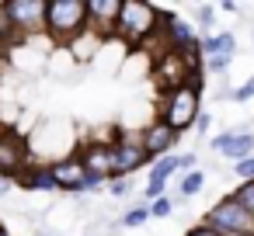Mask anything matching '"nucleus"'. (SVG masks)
<instances>
[{
	"label": "nucleus",
	"mask_w": 254,
	"mask_h": 236,
	"mask_svg": "<svg viewBox=\"0 0 254 236\" xmlns=\"http://www.w3.org/2000/svg\"><path fill=\"white\" fill-rule=\"evenodd\" d=\"M233 52H237L233 35H212V39H205V42L198 46L202 66H205V70H212V73H219V70L233 59Z\"/></svg>",
	"instance_id": "10"
},
{
	"label": "nucleus",
	"mask_w": 254,
	"mask_h": 236,
	"mask_svg": "<svg viewBox=\"0 0 254 236\" xmlns=\"http://www.w3.org/2000/svg\"><path fill=\"white\" fill-rule=\"evenodd\" d=\"M77 160L87 170V177H98V181L112 177V146L108 142H84V149L77 153Z\"/></svg>",
	"instance_id": "12"
},
{
	"label": "nucleus",
	"mask_w": 254,
	"mask_h": 236,
	"mask_svg": "<svg viewBox=\"0 0 254 236\" xmlns=\"http://www.w3.org/2000/svg\"><path fill=\"white\" fill-rule=\"evenodd\" d=\"M146 219H150V212H146V208H132V212H126V215H122V226H143Z\"/></svg>",
	"instance_id": "19"
},
{
	"label": "nucleus",
	"mask_w": 254,
	"mask_h": 236,
	"mask_svg": "<svg viewBox=\"0 0 254 236\" xmlns=\"http://www.w3.org/2000/svg\"><path fill=\"white\" fill-rule=\"evenodd\" d=\"M157 25H160V11L153 4H143V0H122L112 35H119L126 46H143L157 32Z\"/></svg>",
	"instance_id": "2"
},
{
	"label": "nucleus",
	"mask_w": 254,
	"mask_h": 236,
	"mask_svg": "<svg viewBox=\"0 0 254 236\" xmlns=\"http://www.w3.org/2000/svg\"><path fill=\"white\" fill-rule=\"evenodd\" d=\"M247 87H251V94H254V80H251V84H247Z\"/></svg>",
	"instance_id": "26"
},
{
	"label": "nucleus",
	"mask_w": 254,
	"mask_h": 236,
	"mask_svg": "<svg viewBox=\"0 0 254 236\" xmlns=\"http://www.w3.org/2000/svg\"><path fill=\"white\" fill-rule=\"evenodd\" d=\"M18 181H21L28 191H56L53 174H49V167H46V163H28V167L18 174Z\"/></svg>",
	"instance_id": "15"
},
{
	"label": "nucleus",
	"mask_w": 254,
	"mask_h": 236,
	"mask_svg": "<svg viewBox=\"0 0 254 236\" xmlns=\"http://www.w3.org/2000/svg\"><path fill=\"white\" fill-rule=\"evenodd\" d=\"M202 181H205V177H202L198 170H188V174H185V181H181V194H188V198H191V194L202 188Z\"/></svg>",
	"instance_id": "18"
},
{
	"label": "nucleus",
	"mask_w": 254,
	"mask_h": 236,
	"mask_svg": "<svg viewBox=\"0 0 254 236\" xmlns=\"http://www.w3.org/2000/svg\"><path fill=\"white\" fill-rule=\"evenodd\" d=\"M84 7H87V32H94V35H112L122 0H84Z\"/></svg>",
	"instance_id": "11"
},
{
	"label": "nucleus",
	"mask_w": 254,
	"mask_h": 236,
	"mask_svg": "<svg viewBox=\"0 0 254 236\" xmlns=\"http://www.w3.org/2000/svg\"><path fill=\"white\" fill-rule=\"evenodd\" d=\"M150 156L143 153L139 139H115L112 142V177H122V174H132L146 163Z\"/></svg>",
	"instance_id": "9"
},
{
	"label": "nucleus",
	"mask_w": 254,
	"mask_h": 236,
	"mask_svg": "<svg viewBox=\"0 0 254 236\" xmlns=\"http://www.w3.org/2000/svg\"><path fill=\"white\" fill-rule=\"evenodd\" d=\"M0 136H4V122H0Z\"/></svg>",
	"instance_id": "27"
},
{
	"label": "nucleus",
	"mask_w": 254,
	"mask_h": 236,
	"mask_svg": "<svg viewBox=\"0 0 254 236\" xmlns=\"http://www.w3.org/2000/svg\"><path fill=\"white\" fill-rule=\"evenodd\" d=\"M237 174H240L244 181H254V156H244V160L237 163Z\"/></svg>",
	"instance_id": "21"
},
{
	"label": "nucleus",
	"mask_w": 254,
	"mask_h": 236,
	"mask_svg": "<svg viewBox=\"0 0 254 236\" xmlns=\"http://www.w3.org/2000/svg\"><path fill=\"white\" fill-rule=\"evenodd\" d=\"M0 191H4V181H0Z\"/></svg>",
	"instance_id": "28"
},
{
	"label": "nucleus",
	"mask_w": 254,
	"mask_h": 236,
	"mask_svg": "<svg viewBox=\"0 0 254 236\" xmlns=\"http://www.w3.org/2000/svg\"><path fill=\"white\" fill-rule=\"evenodd\" d=\"M0 236H7V233H4V229H0Z\"/></svg>",
	"instance_id": "29"
},
{
	"label": "nucleus",
	"mask_w": 254,
	"mask_h": 236,
	"mask_svg": "<svg viewBox=\"0 0 254 236\" xmlns=\"http://www.w3.org/2000/svg\"><path fill=\"white\" fill-rule=\"evenodd\" d=\"M212 146L219 149V153H226V156H233V160H244L251 149H254V136H247V132H226V136H216L212 139Z\"/></svg>",
	"instance_id": "14"
},
{
	"label": "nucleus",
	"mask_w": 254,
	"mask_h": 236,
	"mask_svg": "<svg viewBox=\"0 0 254 236\" xmlns=\"http://www.w3.org/2000/svg\"><path fill=\"white\" fill-rule=\"evenodd\" d=\"M28 163H32V160H28V142H25V136L4 129V136H0V174H4V177H18Z\"/></svg>",
	"instance_id": "7"
},
{
	"label": "nucleus",
	"mask_w": 254,
	"mask_h": 236,
	"mask_svg": "<svg viewBox=\"0 0 254 236\" xmlns=\"http://www.w3.org/2000/svg\"><path fill=\"white\" fill-rule=\"evenodd\" d=\"M4 18L11 21V28L21 35H32V32H42V21H46V0H7L0 4Z\"/></svg>",
	"instance_id": "5"
},
{
	"label": "nucleus",
	"mask_w": 254,
	"mask_h": 236,
	"mask_svg": "<svg viewBox=\"0 0 254 236\" xmlns=\"http://www.w3.org/2000/svg\"><path fill=\"white\" fill-rule=\"evenodd\" d=\"M205 226H212V229L223 233V236H254V219L233 201V194L223 198V201H216V205L209 208Z\"/></svg>",
	"instance_id": "4"
},
{
	"label": "nucleus",
	"mask_w": 254,
	"mask_h": 236,
	"mask_svg": "<svg viewBox=\"0 0 254 236\" xmlns=\"http://www.w3.org/2000/svg\"><path fill=\"white\" fill-rule=\"evenodd\" d=\"M49 174H53V184L63 188V191H91V188L101 184L98 177H87V170L80 167L77 156H66V160L49 163Z\"/></svg>",
	"instance_id": "6"
},
{
	"label": "nucleus",
	"mask_w": 254,
	"mask_h": 236,
	"mask_svg": "<svg viewBox=\"0 0 254 236\" xmlns=\"http://www.w3.org/2000/svg\"><path fill=\"white\" fill-rule=\"evenodd\" d=\"M195 118H198V80L171 91L164 97V104H160V122L167 129H174V132H185Z\"/></svg>",
	"instance_id": "3"
},
{
	"label": "nucleus",
	"mask_w": 254,
	"mask_h": 236,
	"mask_svg": "<svg viewBox=\"0 0 254 236\" xmlns=\"http://www.w3.org/2000/svg\"><path fill=\"white\" fill-rule=\"evenodd\" d=\"M174 170H178V156H164V160H157V163H153L150 181H153V184H164V181H167Z\"/></svg>",
	"instance_id": "16"
},
{
	"label": "nucleus",
	"mask_w": 254,
	"mask_h": 236,
	"mask_svg": "<svg viewBox=\"0 0 254 236\" xmlns=\"http://www.w3.org/2000/svg\"><path fill=\"white\" fill-rule=\"evenodd\" d=\"M233 201H237V205L254 219V181H244V184L233 191Z\"/></svg>",
	"instance_id": "17"
},
{
	"label": "nucleus",
	"mask_w": 254,
	"mask_h": 236,
	"mask_svg": "<svg viewBox=\"0 0 254 236\" xmlns=\"http://www.w3.org/2000/svg\"><path fill=\"white\" fill-rule=\"evenodd\" d=\"M153 77L167 87V94L171 91H178V87H185V84H191V80H198L188 66H185V59H181V52H164L160 59H153Z\"/></svg>",
	"instance_id": "8"
},
{
	"label": "nucleus",
	"mask_w": 254,
	"mask_h": 236,
	"mask_svg": "<svg viewBox=\"0 0 254 236\" xmlns=\"http://www.w3.org/2000/svg\"><path fill=\"white\" fill-rule=\"evenodd\" d=\"M174 142H178V132H174V129H167L164 122H153V125L139 136V146H143V153H146V156H160V153H167Z\"/></svg>",
	"instance_id": "13"
},
{
	"label": "nucleus",
	"mask_w": 254,
	"mask_h": 236,
	"mask_svg": "<svg viewBox=\"0 0 254 236\" xmlns=\"http://www.w3.org/2000/svg\"><path fill=\"white\" fill-rule=\"evenodd\" d=\"M143 194H146V198H153V201H157V198H160V194H164V184H153V181H150V184H146V191H143Z\"/></svg>",
	"instance_id": "24"
},
{
	"label": "nucleus",
	"mask_w": 254,
	"mask_h": 236,
	"mask_svg": "<svg viewBox=\"0 0 254 236\" xmlns=\"http://www.w3.org/2000/svg\"><path fill=\"white\" fill-rule=\"evenodd\" d=\"M188 236H223V233H216L212 226H205V222H202V226H195V229H188Z\"/></svg>",
	"instance_id": "23"
},
{
	"label": "nucleus",
	"mask_w": 254,
	"mask_h": 236,
	"mask_svg": "<svg viewBox=\"0 0 254 236\" xmlns=\"http://www.w3.org/2000/svg\"><path fill=\"white\" fill-rule=\"evenodd\" d=\"M146 212H150V219H164V215H171V201L167 198H157Z\"/></svg>",
	"instance_id": "20"
},
{
	"label": "nucleus",
	"mask_w": 254,
	"mask_h": 236,
	"mask_svg": "<svg viewBox=\"0 0 254 236\" xmlns=\"http://www.w3.org/2000/svg\"><path fill=\"white\" fill-rule=\"evenodd\" d=\"M112 194L126 198V194H129V181H126V177H115V184H112Z\"/></svg>",
	"instance_id": "22"
},
{
	"label": "nucleus",
	"mask_w": 254,
	"mask_h": 236,
	"mask_svg": "<svg viewBox=\"0 0 254 236\" xmlns=\"http://www.w3.org/2000/svg\"><path fill=\"white\" fill-rule=\"evenodd\" d=\"M247 97H251V87H247V84H244V87H240V91H237V101H247Z\"/></svg>",
	"instance_id": "25"
},
{
	"label": "nucleus",
	"mask_w": 254,
	"mask_h": 236,
	"mask_svg": "<svg viewBox=\"0 0 254 236\" xmlns=\"http://www.w3.org/2000/svg\"><path fill=\"white\" fill-rule=\"evenodd\" d=\"M42 32L53 35V42H77L87 32V7L84 0H46V21Z\"/></svg>",
	"instance_id": "1"
}]
</instances>
